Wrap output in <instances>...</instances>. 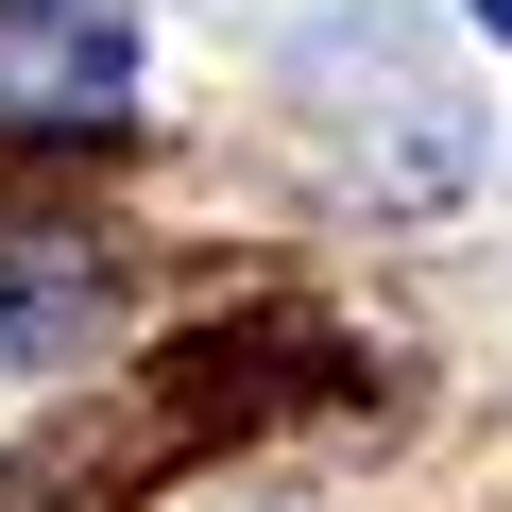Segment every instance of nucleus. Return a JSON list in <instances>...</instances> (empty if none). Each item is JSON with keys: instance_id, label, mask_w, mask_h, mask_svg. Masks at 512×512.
I'll use <instances>...</instances> for the list:
<instances>
[{"instance_id": "4", "label": "nucleus", "mask_w": 512, "mask_h": 512, "mask_svg": "<svg viewBox=\"0 0 512 512\" xmlns=\"http://www.w3.org/2000/svg\"><path fill=\"white\" fill-rule=\"evenodd\" d=\"M478 35H495V52H512V0H478Z\"/></svg>"}, {"instance_id": "1", "label": "nucleus", "mask_w": 512, "mask_h": 512, "mask_svg": "<svg viewBox=\"0 0 512 512\" xmlns=\"http://www.w3.org/2000/svg\"><path fill=\"white\" fill-rule=\"evenodd\" d=\"M308 86H359V103H325V120H359V188H376V205H444V188L478 171V103L444 86V35L393 18V0H359L342 35H308Z\"/></svg>"}, {"instance_id": "2", "label": "nucleus", "mask_w": 512, "mask_h": 512, "mask_svg": "<svg viewBox=\"0 0 512 512\" xmlns=\"http://www.w3.org/2000/svg\"><path fill=\"white\" fill-rule=\"evenodd\" d=\"M103 342H120V274L86 239H52V222H0V393H35V376H69Z\"/></svg>"}, {"instance_id": "3", "label": "nucleus", "mask_w": 512, "mask_h": 512, "mask_svg": "<svg viewBox=\"0 0 512 512\" xmlns=\"http://www.w3.org/2000/svg\"><path fill=\"white\" fill-rule=\"evenodd\" d=\"M137 18L120 0H0V120H120Z\"/></svg>"}]
</instances>
